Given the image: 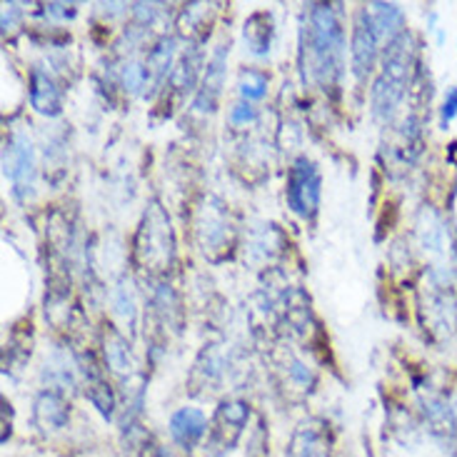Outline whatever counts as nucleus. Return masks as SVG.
I'll return each instance as SVG.
<instances>
[{
	"label": "nucleus",
	"mask_w": 457,
	"mask_h": 457,
	"mask_svg": "<svg viewBox=\"0 0 457 457\" xmlns=\"http://www.w3.org/2000/svg\"><path fill=\"white\" fill-rule=\"evenodd\" d=\"M345 33L330 5H310L303 30V71L315 86L330 87L343 75Z\"/></svg>",
	"instance_id": "nucleus-1"
},
{
	"label": "nucleus",
	"mask_w": 457,
	"mask_h": 457,
	"mask_svg": "<svg viewBox=\"0 0 457 457\" xmlns=\"http://www.w3.org/2000/svg\"><path fill=\"white\" fill-rule=\"evenodd\" d=\"M410 65H412L410 36L403 33L385 50L383 71L372 86V112L378 118H393L400 108V103L408 93Z\"/></svg>",
	"instance_id": "nucleus-2"
},
{
	"label": "nucleus",
	"mask_w": 457,
	"mask_h": 457,
	"mask_svg": "<svg viewBox=\"0 0 457 457\" xmlns=\"http://www.w3.org/2000/svg\"><path fill=\"white\" fill-rule=\"evenodd\" d=\"M322 178L315 162L308 158H297L287 175V205L300 218H312L320 205Z\"/></svg>",
	"instance_id": "nucleus-3"
},
{
	"label": "nucleus",
	"mask_w": 457,
	"mask_h": 457,
	"mask_svg": "<svg viewBox=\"0 0 457 457\" xmlns=\"http://www.w3.org/2000/svg\"><path fill=\"white\" fill-rule=\"evenodd\" d=\"M5 175L11 178L12 193L18 198H28L36 186V153L30 140L23 133H15L5 145Z\"/></svg>",
	"instance_id": "nucleus-4"
},
{
	"label": "nucleus",
	"mask_w": 457,
	"mask_h": 457,
	"mask_svg": "<svg viewBox=\"0 0 457 457\" xmlns=\"http://www.w3.org/2000/svg\"><path fill=\"white\" fill-rule=\"evenodd\" d=\"M380 30L372 21L370 8H360L355 25H353V43H350V58H353V71L358 78H365L375 68L378 50H380Z\"/></svg>",
	"instance_id": "nucleus-5"
},
{
	"label": "nucleus",
	"mask_w": 457,
	"mask_h": 457,
	"mask_svg": "<svg viewBox=\"0 0 457 457\" xmlns=\"http://www.w3.org/2000/svg\"><path fill=\"white\" fill-rule=\"evenodd\" d=\"M247 418H250V410H247L245 403H237V400L223 403V405L218 408V415H215L212 440L223 447V450H230V447L237 443L243 428L247 425Z\"/></svg>",
	"instance_id": "nucleus-6"
},
{
	"label": "nucleus",
	"mask_w": 457,
	"mask_h": 457,
	"mask_svg": "<svg viewBox=\"0 0 457 457\" xmlns=\"http://www.w3.org/2000/svg\"><path fill=\"white\" fill-rule=\"evenodd\" d=\"M285 457H330V440L320 422H303L290 437Z\"/></svg>",
	"instance_id": "nucleus-7"
},
{
	"label": "nucleus",
	"mask_w": 457,
	"mask_h": 457,
	"mask_svg": "<svg viewBox=\"0 0 457 457\" xmlns=\"http://www.w3.org/2000/svg\"><path fill=\"white\" fill-rule=\"evenodd\" d=\"M422 410H425V420L430 422V430L435 437H440L445 445H450L457 437V412L455 408L443 400V397H428L422 400Z\"/></svg>",
	"instance_id": "nucleus-8"
},
{
	"label": "nucleus",
	"mask_w": 457,
	"mask_h": 457,
	"mask_svg": "<svg viewBox=\"0 0 457 457\" xmlns=\"http://www.w3.org/2000/svg\"><path fill=\"white\" fill-rule=\"evenodd\" d=\"M208 433V420L198 408H183L170 418V435L178 445L193 447Z\"/></svg>",
	"instance_id": "nucleus-9"
},
{
	"label": "nucleus",
	"mask_w": 457,
	"mask_h": 457,
	"mask_svg": "<svg viewBox=\"0 0 457 457\" xmlns=\"http://www.w3.org/2000/svg\"><path fill=\"white\" fill-rule=\"evenodd\" d=\"M225 78V48H218L212 53L211 62H208V73L200 87L198 100H195V108L198 111H212L215 100L220 98V87H223Z\"/></svg>",
	"instance_id": "nucleus-10"
},
{
	"label": "nucleus",
	"mask_w": 457,
	"mask_h": 457,
	"mask_svg": "<svg viewBox=\"0 0 457 457\" xmlns=\"http://www.w3.org/2000/svg\"><path fill=\"white\" fill-rule=\"evenodd\" d=\"M370 12L372 21L378 25V30H380V37H383L387 46L393 40H397L403 33H408L405 30V15L393 3H372Z\"/></svg>",
	"instance_id": "nucleus-11"
},
{
	"label": "nucleus",
	"mask_w": 457,
	"mask_h": 457,
	"mask_svg": "<svg viewBox=\"0 0 457 457\" xmlns=\"http://www.w3.org/2000/svg\"><path fill=\"white\" fill-rule=\"evenodd\" d=\"M36 422L43 430H61L68 425V405L55 393H43L36 400Z\"/></svg>",
	"instance_id": "nucleus-12"
},
{
	"label": "nucleus",
	"mask_w": 457,
	"mask_h": 457,
	"mask_svg": "<svg viewBox=\"0 0 457 457\" xmlns=\"http://www.w3.org/2000/svg\"><path fill=\"white\" fill-rule=\"evenodd\" d=\"M420 243L422 250L430 255V258H447V230L443 220L435 215V212H425L420 223Z\"/></svg>",
	"instance_id": "nucleus-13"
},
{
	"label": "nucleus",
	"mask_w": 457,
	"mask_h": 457,
	"mask_svg": "<svg viewBox=\"0 0 457 457\" xmlns=\"http://www.w3.org/2000/svg\"><path fill=\"white\" fill-rule=\"evenodd\" d=\"M30 103L37 112L43 115H58L61 112V93L48 75L36 71L33 73V86H30Z\"/></svg>",
	"instance_id": "nucleus-14"
},
{
	"label": "nucleus",
	"mask_w": 457,
	"mask_h": 457,
	"mask_svg": "<svg viewBox=\"0 0 457 457\" xmlns=\"http://www.w3.org/2000/svg\"><path fill=\"white\" fill-rule=\"evenodd\" d=\"M175 58V40L173 37H165L161 40L155 48L150 50V65L148 73H153L155 78H162V75L170 71V62Z\"/></svg>",
	"instance_id": "nucleus-15"
},
{
	"label": "nucleus",
	"mask_w": 457,
	"mask_h": 457,
	"mask_svg": "<svg viewBox=\"0 0 457 457\" xmlns=\"http://www.w3.org/2000/svg\"><path fill=\"white\" fill-rule=\"evenodd\" d=\"M87 397H90V403L100 410V415L111 418L112 410H115V397H112L108 385L103 383V380H93V383H87Z\"/></svg>",
	"instance_id": "nucleus-16"
},
{
	"label": "nucleus",
	"mask_w": 457,
	"mask_h": 457,
	"mask_svg": "<svg viewBox=\"0 0 457 457\" xmlns=\"http://www.w3.org/2000/svg\"><path fill=\"white\" fill-rule=\"evenodd\" d=\"M105 355H108V362L115 372L130 370V358H128V347L120 337H112L105 343Z\"/></svg>",
	"instance_id": "nucleus-17"
},
{
	"label": "nucleus",
	"mask_w": 457,
	"mask_h": 457,
	"mask_svg": "<svg viewBox=\"0 0 457 457\" xmlns=\"http://www.w3.org/2000/svg\"><path fill=\"white\" fill-rule=\"evenodd\" d=\"M265 87H268V80L260 73H245L240 78V96L245 98V103L265 98Z\"/></svg>",
	"instance_id": "nucleus-18"
},
{
	"label": "nucleus",
	"mask_w": 457,
	"mask_h": 457,
	"mask_svg": "<svg viewBox=\"0 0 457 457\" xmlns=\"http://www.w3.org/2000/svg\"><path fill=\"white\" fill-rule=\"evenodd\" d=\"M123 80L128 90H140V87L145 86V80H148V71L143 65H137V62H130V65H125Z\"/></svg>",
	"instance_id": "nucleus-19"
},
{
	"label": "nucleus",
	"mask_w": 457,
	"mask_h": 457,
	"mask_svg": "<svg viewBox=\"0 0 457 457\" xmlns=\"http://www.w3.org/2000/svg\"><path fill=\"white\" fill-rule=\"evenodd\" d=\"M230 120L235 125H247L250 120H255V108L250 103H243V105H235L233 112H230Z\"/></svg>",
	"instance_id": "nucleus-20"
},
{
	"label": "nucleus",
	"mask_w": 457,
	"mask_h": 457,
	"mask_svg": "<svg viewBox=\"0 0 457 457\" xmlns=\"http://www.w3.org/2000/svg\"><path fill=\"white\" fill-rule=\"evenodd\" d=\"M457 115V87L447 93L445 105H443V125H447Z\"/></svg>",
	"instance_id": "nucleus-21"
},
{
	"label": "nucleus",
	"mask_w": 457,
	"mask_h": 457,
	"mask_svg": "<svg viewBox=\"0 0 457 457\" xmlns=\"http://www.w3.org/2000/svg\"><path fill=\"white\" fill-rule=\"evenodd\" d=\"M158 457H175V455H173V453H165V450H161V455H158Z\"/></svg>",
	"instance_id": "nucleus-22"
}]
</instances>
